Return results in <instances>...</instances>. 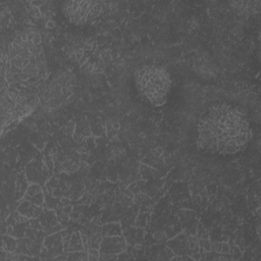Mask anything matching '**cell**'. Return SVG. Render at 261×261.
I'll return each mask as SVG.
<instances>
[{"instance_id":"cell-3","label":"cell","mask_w":261,"mask_h":261,"mask_svg":"<svg viewBox=\"0 0 261 261\" xmlns=\"http://www.w3.org/2000/svg\"><path fill=\"white\" fill-rule=\"evenodd\" d=\"M64 16L75 25L88 24L97 19L103 12L102 2L93 0L64 1L61 6Z\"/></svg>"},{"instance_id":"cell-1","label":"cell","mask_w":261,"mask_h":261,"mask_svg":"<svg viewBox=\"0 0 261 261\" xmlns=\"http://www.w3.org/2000/svg\"><path fill=\"white\" fill-rule=\"evenodd\" d=\"M198 149L216 155H232L244 150L253 132L246 113L229 103L208 106L196 124Z\"/></svg>"},{"instance_id":"cell-2","label":"cell","mask_w":261,"mask_h":261,"mask_svg":"<svg viewBox=\"0 0 261 261\" xmlns=\"http://www.w3.org/2000/svg\"><path fill=\"white\" fill-rule=\"evenodd\" d=\"M138 92L153 106L163 105L171 89V76L168 70L158 64H143L134 73Z\"/></svg>"},{"instance_id":"cell-4","label":"cell","mask_w":261,"mask_h":261,"mask_svg":"<svg viewBox=\"0 0 261 261\" xmlns=\"http://www.w3.org/2000/svg\"><path fill=\"white\" fill-rule=\"evenodd\" d=\"M125 249L126 243L121 236H108L101 241L99 251L104 255H114L124 252Z\"/></svg>"},{"instance_id":"cell-5","label":"cell","mask_w":261,"mask_h":261,"mask_svg":"<svg viewBox=\"0 0 261 261\" xmlns=\"http://www.w3.org/2000/svg\"><path fill=\"white\" fill-rule=\"evenodd\" d=\"M28 200L35 204V205H41L42 203V200H43V196H42V191L40 189L39 186L37 185H32L28 191H27V194H25Z\"/></svg>"}]
</instances>
